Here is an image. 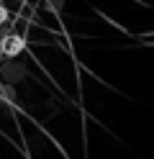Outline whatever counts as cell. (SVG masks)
<instances>
[{
  "label": "cell",
  "mask_w": 154,
  "mask_h": 159,
  "mask_svg": "<svg viewBox=\"0 0 154 159\" xmlns=\"http://www.w3.org/2000/svg\"><path fill=\"white\" fill-rule=\"evenodd\" d=\"M26 49V39L21 34H8V36H0V52L5 57H18L21 52Z\"/></svg>",
  "instance_id": "6da1fadb"
},
{
  "label": "cell",
  "mask_w": 154,
  "mask_h": 159,
  "mask_svg": "<svg viewBox=\"0 0 154 159\" xmlns=\"http://www.w3.org/2000/svg\"><path fill=\"white\" fill-rule=\"evenodd\" d=\"M8 21H10V13H8V8L0 3V26H5Z\"/></svg>",
  "instance_id": "7a4b0ae2"
}]
</instances>
